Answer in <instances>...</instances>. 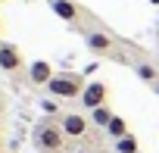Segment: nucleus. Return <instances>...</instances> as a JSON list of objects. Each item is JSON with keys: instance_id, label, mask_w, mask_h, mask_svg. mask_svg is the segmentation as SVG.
I'll list each match as a JSON object with an SVG mask.
<instances>
[{"instance_id": "1", "label": "nucleus", "mask_w": 159, "mask_h": 153, "mask_svg": "<svg viewBox=\"0 0 159 153\" xmlns=\"http://www.w3.org/2000/svg\"><path fill=\"white\" fill-rule=\"evenodd\" d=\"M34 144H38L41 153H59V150L66 147V134H62L59 125H53V122H41V125L34 128Z\"/></svg>"}, {"instance_id": "2", "label": "nucleus", "mask_w": 159, "mask_h": 153, "mask_svg": "<svg viewBox=\"0 0 159 153\" xmlns=\"http://www.w3.org/2000/svg\"><path fill=\"white\" fill-rule=\"evenodd\" d=\"M47 91H50V97H56V100H69V97H81V91H84V85H81V78L78 75H53V81L47 85Z\"/></svg>"}, {"instance_id": "3", "label": "nucleus", "mask_w": 159, "mask_h": 153, "mask_svg": "<svg viewBox=\"0 0 159 153\" xmlns=\"http://www.w3.org/2000/svg\"><path fill=\"white\" fill-rule=\"evenodd\" d=\"M106 94H109V91H106V85H103V81H88L78 100H81V106L91 113V109H97V106H103V103H106Z\"/></svg>"}, {"instance_id": "4", "label": "nucleus", "mask_w": 159, "mask_h": 153, "mask_svg": "<svg viewBox=\"0 0 159 153\" xmlns=\"http://www.w3.org/2000/svg\"><path fill=\"white\" fill-rule=\"evenodd\" d=\"M59 128H62V134H66V137H84V134H88V128H91V119H88V116H81V113H66Z\"/></svg>"}, {"instance_id": "5", "label": "nucleus", "mask_w": 159, "mask_h": 153, "mask_svg": "<svg viewBox=\"0 0 159 153\" xmlns=\"http://www.w3.org/2000/svg\"><path fill=\"white\" fill-rule=\"evenodd\" d=\"M22 69V53L16 44H0V72H19Z\"/></svg>"}, {"instance_id": "6", "label": "nucleus", "mask_w": 159, "mask_h": 153, "mask_svg": "<svg viewBox=\"0 0 159 153\" xmlns=\"http://www.w3.org/2000/svg\"><path fill=\"white\" fill-rule=\"evenodd\" d=\"M28 81L38 85V88L50 85V81H53V66H50L47 59H34V63L28 66Z\"/></svg>"}, {"instance_id": "7", "label": "nucleus", "mask_w": 159, "mask_h": 153, "mask_svg": "<svg viewBox=\"0 0 159 153\" xmlns=\"http://www.w3.org/2000/svg\"><path fill=\"white\" fill-rule=\"evenodd\" d=\"M50 3V10L62 19V22H69V25H78V19H81V10H78L72 0H47Z\"/></svg>"}, {"instance_id": "8", "label": "nucleus", "mask_w": 159, "mask_h": 153, "mask_svg": "<svg viewBox=\"0 0 159 153\" xmlns=\"http://www.w3.org/2000/svg\"><path fill=\"white\" fill-rule=\"evenodd\" d=\"M88 47L94 50V53H109L112 50V38L106 35V31H88Z\"/></svg>"}, {"instance_id": "9", "label": "nucleus", "mask_w": 159, "mask_h": 153, "mask_svg": "<svg viewBox=\"0 0 159 153\" xmlns=\"http://www.w3.org/2000/svg\"><path fill=\"white\" fill-rule=\"evenodd\" d=\"M134 72H137V78L147 81V85H156L159 81V66H153V63H137Z\"/></svg>"}, {"instance_id": "10", "label": "nucleus", "mask_w": 159, "mask_h": 153, "mask_svg": "<svg viewBox=\"0 0 159 153\" xmlns=\"http://www.w3.org/2000/svg\"><path fill=\"white\" fill-rule=\"evenodd\" d=\"M112 116H116V113H112V109H109V106L103 103V106L91 109V116H88V119H91V125H100V128H106V125L112 122Z\"/></svg>"}, {"instance_id": "11", "label": "nucleus", "mask_w": 159, "mask_h": 153, "mask_svg": "<svg viewBox=\"0 0 159 153\" xmlns=\"http://www.w3.org/2000/svg\"><path fill=\"white\" fill-rule=\"evenodd\" d=\"M106 134H109L112 141H119V137H125V134H131V131H128V122H125L122 116H112V122L106 125Z\"/></svg>"}, {"instance_id": "12", "label": "nucleus", "mask_w": 159, "mask_h": 153, "mask_svg": "<svg viewBox=\"0 0 159 153\" xmlns=\"http://www.w3.org/2000/svg\"><path fill=\"white\" fill-rule=\"evenodd\" d=\"M116 153H140V144H137V137H134V134H125V137H119V141H116Z\"/></svg>"}, {"instance_id": "13", "label": "nucleus", "mask_w": 159, "mask_h": 153, "mask_svg": "<svg viewBox=\"0 0 159 153\" xmlns=\"http://www.w3.org/2000/svg\"><path fill=\"white\" fill-rule=\"evenodd\" d=\"M41 109H44L47 116H53V113L59 109V106H56V97H50V100H44V103H41Z\"/></svg>"}, {"instance_id": "14", "label": "nucleus", "mask_w": 159, "mask_h": 153, "mask_svg": "<svg viewBox=\"0 0 159 153\" xmlns=\"http://www.w3.org/2000/svg\"><path fill=\"white\" fill-rule=\"evenodd\" d=\"M153 91H156V97H159V81H156V85H153Z\"/></svg>"}, {"instance_id": "15", "label": "nucleus", "mask_w": 159, "mask_h": 153, "mask_svg": "<svg viewBox=\"0 0 159 153\" xmlns=\"http://www.w3.org/2000/svg\"><path fill=\"white\" fill-rule=\"evenodd\" d=\"M150 3H153V7H159V0H150Z\"/></svg>"}, {"instance_id": "16", "label": "nucleus", "mask_w": 159, "mask_h": 153, "mask_svg": "<svg viewBox=\"0 0 159 153\" xmlns=\"http://www.w3.org/2000/svg\"><path fill=\"white\" fill-rule=\"evenodd\" d=\"M0 134H3V128H0Z\"/></svg>"}, {"instance_id": "17", "label": "nucleus", "mask_w": 159, "mask_h": 153, "mask_svg": "<svg viewBox=\"0 0 159 153\" xmlns=\"http://www.w3.org/2000/svg\"><path fill=\"white\" fill-rule=\"evenodd\" d=\"M0 153H3V150H0Z\"/></svg>"}, {"instance_id": "18", "label": "nucleus", "mask_w": 159, "mask_h": 153, "mask_svg": "<svg viewBox=\"0 0 159 153\" xmlns=\"http://www.w3.org/2000/svg\"><path fill=\"white\" fill-rule=\"evenodd\" d=\"M0 28H3V25H0Z\"/></svg>"}]
</instances>
